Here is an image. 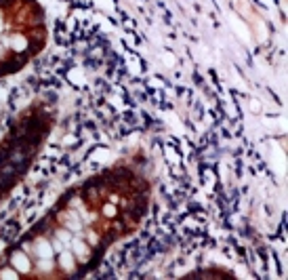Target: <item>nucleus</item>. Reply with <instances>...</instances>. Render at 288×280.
Segmentation results:
<instances>
[{
    "label": "nucleus",
    "mask_w": 288,
    "mask_h": 280,
    "mask_svg": "<svg viewBox=\"0 0 288 280\" xmlns=\"http://www.w3.org/2000/svg\"><path fill=\"white\" fill-rule=\"evenodd\" d=\"M11 266H13V270H17L19 274H25V272L32 270V261H30V257H27V253L15 251V253H11Z\"/></svg>",
    "instance_id": "7ed1b4c3"
},
{
    "label": "nucleus",
    "mask_w": 288,
    "mask_h": 280,
    "mask_svg": "<svg viewBox=\"0 0 288 280\" xmlns=\"http://www.w3.org/2000/svg\"><path fill=\"white\" fill-rule=\"evenodd\" d=\"M103 215L110 217V219H114V217L118 215V207H116L114 202H105V204H103Z\"/></svg>",
    "instance_id": "423d86ee"
},
{
    "label": "nucleus",
    "mask_w": 288,
    "mask_h": 280,
    "mask_svg": "<svg viewBox=\"0 0 288 280\" xmlns=\"http://www.w3.org/2000/svg\"><path fill=\"white\" fill-rule=\"evenodd\" d=\"M2 72H4V68H0V74H2Z\"/></svg>",
    "instance_id": "6e6552de"
},
{
    "label": "nucleus",
    "mask_w": 288,
    "mask_h": 280,
    "mask_svg": "<svg viewBox=\"0 0 288 280\" xmlns=\"http://www.w3.org/2000/svg\"><path fill=\"white\" fill-rule=\"evenodd\" d=\"M57 266H59V270H65V272H72V270H76V257H74L72 251H68V249L59 251Z\"/></svg>",
    "instance_id": "39448f33"
},
{
    "label": "nucleus",
    "mask_w": 288,
    "mask_h": 280,
    "mask_svg": "<svg viewBox=\"0 0 288 280\" xmlns=\"http://www.w3.org/2000/svg\"><path fill=\"white\" fill-rule=\"evenodd\" d=\"M70 245H72V253H74L76 259H78V261H89V257H91V253H93L89 242L82 240V238H76V240L72 238Z\"/></svg>",
    "instance_id": "f03ea898"
},
{
    "label": "nucleus",
    "mask_w": 288,
    "mask_h": 280,
    "mask_svg": "<svg viewBox=\"0 0 288 280\" xmlns=\"http://www.w3.org/2000/svg\"><path fill=\"white\" fill-rule=\"evenodd\" d=\"M34 253L38 255V259H44V257H55V249H53V242L46 238V236H38L34 240Z\"/></svg>",
    "instance_id": "f257e3e1"
},
{
    "label": "nucleus",
    "mask_w": 288,
    "mask_h": 280,
    "mask_svg": "<svg viewBox=\"0 0 288 280\" xmlns=\"http://www.w3.org/2000/svg\"><path fill=\"white\" fill-rule=\"evenodd\" d=\"M13 268H4V272H0V278H19V272H11Z\"/></svg>",
    "instance_id": "0eeeda50"
},
{
    "label": "nucleus",
    "mask_w": 288,
    "mask_h": 280,
    "mask_svg": "<svg viewBox=\"0 0 288 280\" xmlns=\"http://www.w3.org/2000/svg\"><path fill=\"white\" fill-rule=\"evenodd\" d=\"M61 226L68 228L70 232H80L84 223H82V219L78 215V211H65L61 215Z\"/></svg>",
    "instance_id": "20e7f679"
}]
</instances>
